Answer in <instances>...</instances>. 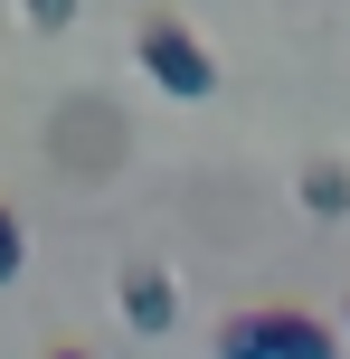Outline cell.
<instances>
[{"label":"cell","instance_id":"2","mask_svg":"<svg viewBox=\"0 0 350 359\" xmlns=\"http://www.w3.org/2000/svg\"><path fill=\"white\" fill-rule=\"evenodd\" d=\"M133 57H142V76L161 95H208V86H218L208 38L189 29V19H170V10H142V19H133Z\"/></svg>","mask_w":350,"mask_h":359},{"label":"cell","instance_id":"6","mask_svg":"<svg viewBox=\"0 0 350 359\" xmlns=\"http://www.w3.org/2000/svg\"><path fill=\"white\" fill-rule=\"evenodd\" d=\"M19 255H29V236H19V217L0 208V284H10V274H19Z\"/></svg>","mask_w":350,"mask_h":359},{"label":"cell","instance_id":"3","mask_svg":"<svg viewBox=\"0 0 350 359\" xmlns=\"http://www.w3.org/2000/svg\"><path fill=\"white\" fill-rule=\"evenodd\" d=\"M114 312H123L133 331H152V341H161V331L180 322V284H170L161 265H123V284H114Z\"/></svg>","mask_w":350,"mask_h":359},{"label":"cell","instance_id":"1","mask_svg":"<svg viewBox=\"0 0 350 359\" xmlns=\"http://www.w3.org/2000/svg\"><path fill=\"white\" fill-rule=\"evenodd\" d=\"M208 350L218 359H341V331L294 303H256V312H227Z\"/></svg>","mask_w":350,"mask_h":359},{"label":"cell","instance_id":"7","mask_svg":"<svg viewBox=\"0 0 350 359\" xmlns=\"http://www.w3.org/2000/svg\"><path fill=\"white\" fill-rule=\"evenodd\" d=\"M57 359H95V350H57Z\"/></svg>","mask_w":350,"mask_h":359},{"label":"cell","instance_id":"5","mask_svg":"<svg viewBox=\"0 0 350 359\" xmlns=\"http://www.w3.org/2000/svg\"><path fill=\"white\" fill-rule=\"evenodd\" d=\"M19 19H29V29H67L76 0H19Z\"/></svg>","mask_w":350,"mask_h":359},{"label":"cell","instance_id":"4","mask_svg":"<svg viewBox=\"0 0 350 359\" xmlns=\"http://www.w3.org/2000/svg\"><path fill=\"white\" fill-rule=\"evenodd\" d=\"M303 208L313 217H350V161L313 151V161H303Z\"/></svg>","mask_w":350,"mask_h":359}]
</instances>
